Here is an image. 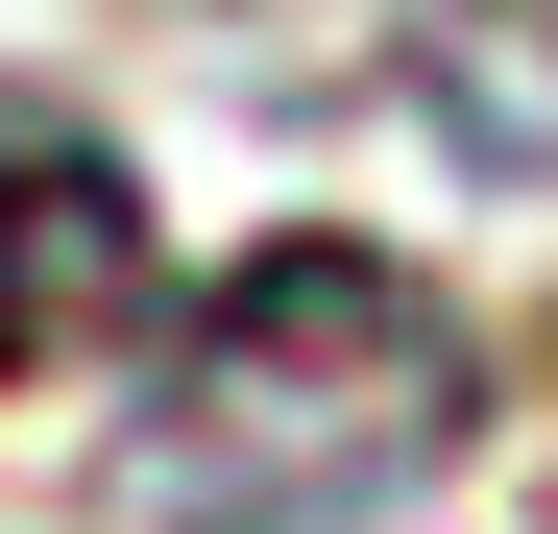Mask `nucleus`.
<instances>
[{
  "mask_svg": "<svg viewBox=\"0 0 558 534\" xmlns=\"http://www.w3.org/2000/svg\"><path fill=\"white\" fill-rule=\"evenodd\" d=\"M146 292V195H122V146H73V122H0V365L73 316H122Z\"/></svg>",
  "mask_w": 558,
  "mask_h": 534,
  "instance_id": "nucleus-2",
  "label": "nucleus"
},
{
  "mask_svg": "<svg viewBox=\"0 0 558 534\" xmlns=\"http://www.w3.org/2000/svg\"><path fill=\"white\" fill-rule=\"evenodd\" d=\"M461 437H486L461 292H413L389 243H243L219 292L146 340L122 510L146 534H389Z\"/></svg>",
  "mask_w": 558,
  "mask_h": 534,
  "instance_id": "nucleus-1",
  "label": "nucleus"
}]
</instances>
